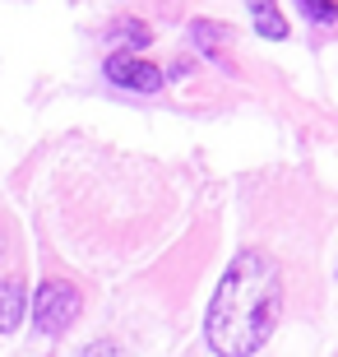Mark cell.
I'll return each instance as SVG.
<instances>
[{
	"label": "cell",
	"mask_w": 338,
	"mask_h": 357,
	"mask_svg": "<svg viewBox=\"0 0 338 357\" xmlns=\"http://www.w3.org/2000/svg\"><path fill=\"white\" fill-rule=\"evenodd\" d=\"M278 306H283V283H278L273 260L260 251H241L227 265V274H222L218 292H213V306H208V320H204L213 353L250 357L269 339Z\"/></svg>",
	"instance_id": "6da1fadb"
},
{
	"label": "cell",
	"mask_w": 338,
	"mask_h": 357,
	"mask_svg": "<svg viewBox=\"0 0 338 357\" xmlns=\"http://www.w3.org/2000/svg\"><path fill=\"white\" fill-rule=\"evenodd\" d=\"M79 316V292L70 288L66 278H47L33 297V325L38 334H61L70 320Z\"/></svg>",
	"instance_id": "7a4b0ae2"
},
{
	"label": "cell",
	"mask_w": 338,
	"mask_h": 357,
	"mask_svg": "<svg viewBox=\"0 0 338 357\" xmlns=\"http://www.w3.org/2000/svg\"><path fill=\"white\" fill-rule=\"evenodd\" d=\"M107 79L130 93H158L162 89V70L144 56H107Z\"/></svg>",
	"instance_id": "3957f363"
},
{
	"label": "cell",
	"mask_w": 338,
	"mask_h": 357,
	"mask_svg": "<svg viewBox=\"0 0 338 357\" xmlns=\"http://www.w3.org/2000/svg\"><path fill=\"white\" fill-rule=\"evenodd\" d=\"M190 42H195L199 52L208 56V61H218V66H227V47H232V28L222 24H208V19H195L190 24Z\"/></svg>",
	"instance_id": "277c9868"
},
{
	"label": "cell",
	"mask_w": 338,
	"mask_h": 357,
	"mask_svg": "<svg viewBox=\"0 0 338 357\" xmlns=\"http://www.w3.org/2000/svg\"><path fill=\"white\" fill-rule=\"evenodd\" d=\"M19 320H24V283H19V278H5V283H0V339H5Z\"/></svg>",
	"instance_id": "5b68a950"
},
{
	"label": "cell",
	"mask_w": 338,
	"mask_h": 357,
	"mask_svg": "<svg viewBox=\"0 0 338 357\" xmlns=\"http://www.w3.org/2000/svg\"><path fill=\"white\" fill-rule=\"evenodd\" d=\"M246 5H250V14H255V28H260L264 38H273V42L287 38V24H283V14H278V5H273V0H246Z\"/></svg>",
	"instance_id": "8992f818"
},
{
	"label": "cell",
	"mask_w": 338,
	"mask_h": 357,
	"mask_svg": "<svg viewBox=\"0 0 338 357\" xmlns=\"http://www.w3.org/2000/svg\"><path fill=\"white\" fill-rule=\"evenodd\" d=\"M112 42H130V47H148V28L135 19H116L112 24Z\"/></svg>",
	"instance_id": "52a82bcc"
},
{
	"label": "cell",
	"mask_w": 338,
	"mask_h": 357,
	"mask_svg": "<svg viewBox=\"0 0 338 357\" xmlns=\"http://www.w3.org/2000/svg\"><path fill=\"white\" fill-rule=\"evenodd\" d=\"M301 10H306V19H315V24H334V0H297Z\"/></svg>",
	"instance_id": "ba28073f"
},
{
	"label": "cell",
	"mask_w": 338,
	"mask_h": 357,
	"mask_svg": "<svg viewBox=\"0 0 338 357\" xmlns=\"http://www.w3.org/2000/svg\"><path fill=\"white\" fill-rule=\"evenodd\" d=\"M84 357H116V344H107V339H98V344H93Z\"/></svg>",
	"instance_id": "9c48e42d"
}]
</instances>
